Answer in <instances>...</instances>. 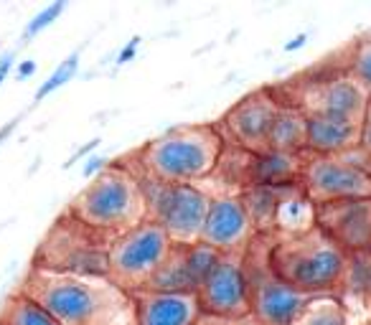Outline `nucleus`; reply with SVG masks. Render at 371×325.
<instances>
[{"mask_svg": "<svg viewBox=\"0 0 371 325\" xmlns=\"http://www.w3.org/2000/svg\"><path fill=\"white\" fill-rule=\"evenodd\" d=\"M138 46H140V36H133L130 41H127L122 49H119V53H117V67H125L127 61H133L135 59V53H138Z\"/></svg>", "mask_w": 371, "mask_h": 325, "instance_id": "26", "label": "nucleus"}, {"mask_svg": "<svg viewBox=\"0 0 371 325\" xmlns=\"http://www.w3.org/2000/svg\"><path fill=\"white\" fill-rule=\"evenodd\" d=\"M303 165L305 156L262 150L257 156H249V162H245V183L260 188H292L300 185Z\"/></svg>", "mask_w": 371, "mask_h": 325, "instance_id": "18", "label": "nucleus"}, {"mask_svg": "<svg viewBox=\"0 0 371 325\" xmlns=\"http://www.w3.org/2000/svg\"><path fill=\"white\" fill-rule=\"evenodd\" d=\"M36 61H31V59H26V61H18V69H15V79L18 81H26V79H31V76L36 74Z\"/></svg>", "mask_w": 371, "mask_h": 325, "instance_id": "29", "label": "nucleus"}, {"mask_svg": "<svg viewBox=\"0 0 371 325\" xmlns=\"http://www.w3.org/2000/svg\"><path fill=\"white\" fill-rule=\"evenodd\" d=\"M15 125H18V117H15V119H10V122H6V125L0 127V145H3V142H6L8 138H10V135H13Z\"/></svg>", "mask_w": 371, "mask_h": 325, "instance_id": "32", "label": "nucleus"}, {"mask_svg": "<svg viewBox=\"0 0 371 325\" xmlns=\"http://www.w3.org/2000/svg\"><path fill=\"white\" fill-rule=\"evenodd\" d=\"M254 234V222L239 196H219L211 199L206 226L201 244H206L219 254H245Z\"/></svg>", "mask_w": 371, "mask_h": 325, "instance_id": "13", "label": "nucleus"}, {"mask_svg": "<svg viewBox=\"0 0 371 325\" xmlns=\"http://www.w3.org/2000/svg\"><path fill=\"white\" fill-rule=\"evenodd\" d=\"M140 183L148 201V222L158 224L171 237L173 247L199 244L211 208L208 193L196 185H171L153 178H140Z\"/></svg>", "mask_w": 371, "mask_h": 325, "instance_id": "7", "label": "nucleus"}, {"mask_svg": "<svg viewBox=\"0 0 371 325\" xmlns=\"http://www.w3.org/2000/svg\"><path fill=\"white\" fill-rule=\"evenodd\" d=\"M361 148L371 156V99H369V107H366L364 119H361Z\"/></svg>", "mask_w": 371, "mask_h": 325, "instance_id": "28", "label": "nucleus"}, {"mask_svg": "<svg viewBox=\"0 0 371 325\" xmlns=\"http://www.w3.org/2000/svg\"><path fill=\"white\" fill-rule=\"evenodd\" d=\"M346 74L358 81V87L371 97V38H358L351 44L349 59H346Z\"/></svg>", "mask_w": 371, "mask_h": 325, "instance_id": "22", "label": "nucleus"}, {"mask_svg": "<svg viewBox=\"0 0 371 325\" xmlns=\"http://www.w3.org/2000/svg\"><path fill=\"white\" fill-rule=\"evenodd\" d=\"M222 325H242V323H222Z\"/></svg>", "mask_w": 371, "mask_h": 325, "instance_id": "33", "label": "nucleus"}, {"mask_svg": "<svg viewBox=\"0 0 371 325\" xmlns=\"http://www.w3.org/2000/svg\"><path fill=\"white\" fill-rule=\"evenodd\" d=\"M72 219L107 239L148 222V201L140 178L127 165L110 162L69 203Z\"/></svg>", "mask_w": 371, "mask_h": 325, "instance_id": "3", "label": "nucleus"}, {"mask_svg": "<svg viewBox=\"0 0 371 325\" xmlns=\"http://www.w3.org/2000/svg\"><path fill=\"white\" fill-rule=\"evenodd\" d=\"M199 303L206 318L224 323L252 320V285L245 254H222L199 290Z\"/></svg>", "mask_w": 371, "mask_h": 325, "instance_id": "9", "label": "nucleus"}, {"mask_svg": "<svg viewBox=\"0 0 371 325\" xmlns=\"http://www.w3.org/2000/svg\"><path fill=\"white\" fill-rule=\"evenodd\" d=\"M76 72H79V51H72L67 59L59 61V67H56L51 74H49V79L38 84L33 99H36V102H44L46 97H51L56 89H61L64 84H67V81L74 79Z\"/></svg>", "mask_w": 371, "mask_h": 325, "instance_id": "23", "label": "nucleus"}, {"mask_svg": "<svg viewBox=\"0 0 371 325\" xmlns=\"http://www.w3.org/2000/svg\"><path fill=\"white\" fill-rule=\"evenodd\" d=\"M315 226L346 254H366L371 251V199L315 206Z\"/></svg>", "mask_w": 371, "mask_h": 325, "instance_id": "14", "label": "nucleus"}, {"mask_svg": "<svg viewBox=\"0 0 371 325\" xmlns=\"http://www.w3.org/2000/svg\"><path fill=\"white\" fill-rule=\"evenodd\" d=\"M308 148V115L297 104L282 102L272 130L267 138V150L290 153V156H305Z\"/></svg>", "mask_w": 371, "mask_h": 325, "instance_id": "19", "label": "nucleus"}, {"mask_svg": "<svg viewBox=\"0 0 371 325\" xmlns=\"http://www.w3.org/2000/svg\"><path fill=\"white\" fill-rule=\"evenodd\" d=\"M219 251L206 244H193V247H173L160 272L153 277L148 290L156 292H193L199 295L206 277L211 274L214 265L219 262Z\"/></svg>", "mask_w": 371, "mask_h": 325, "instance_id": "15", "label": "nucleus"}, {"mask_svg": "<svg viewBox=\"0 0 371 325\" xmlns=\"http://www.w3.org/2000/svg\"><path fill=\"white\" fill-rule=\"evenodd\" d=\"M67 6H69L67 0H56L51 6H46L44 10H38V13L26 23V28H23V44H28L31 38H36L38 33H44L49 26H53V23L61 18V13L67 10Z\"/></svg>", "mask_w": 371, "mask_h": 325, "instance_id": "24", "label": "nucleus"}, {"mask_svg": "<svg viewBox=\"0 0 371 325\" xmlns=\"http://www.w3.org/2000/svg\"><path fill=\"white\" fill-rule=\"evenodd\" d=\"M99 142H102V140H99V138H94V140H90V142H84L82 148H79V150H74V153H72V158H69V160L64 162V168H72V165H76V162L82 160V158H87V156H90L92 150H94V148H99Z\"/></svg>", "mask_w": 371, "mask_h": 325, "instance_id": "27", "label": "nucleus"}, {"mask_svg": "<svg viewBox=\"0 0 371 325\" xmlns=\"http://www.w3.org/2000/svg\"><path fill=\"white\" fill-rule=\"evenodd\" d=\"M282 102L275 94V89H254L245 94L239 102L229 107V112L222 119V138L224 142H234L237 150H245L249 156H257L262 150H267V138L272 130L277 112Z\"/></svg>", "mask_w": 371, "mask_h": 325, "instance_id": "10", "label": "nucleus"}, {"mask_svg": "<svg viewBox=\"0 0 371 325\" xmlns=\"http://www.w3.org/2000/svg\"><path fill=\"white\" fill-rule=\"evenodd\" d=\"M369 300H371V280H369Z\"/></svg>", "mask_w": 371, "mask_h": 325, "instance_id": "34", "label": "nucleus"}, {"mask_svg": "<svg viewBox=\"0 0 371 325\" xmlns=\"http://www.w3.org/2000/svg\"><path fill=\"white\" fill-rule=\"evenodd\" d=\"M0 325H61L44 305L23 292H13L0 308Z\"/></svg>", "mask_w": 371, "mask_h": 325, "instance_id": "20", "label": "nucleus"}, {"mask_svg": "<svg viewBox=\"0 0 371 325\" xmlns=\"http://www.w3.org/2000/svg\"><path fill=\"white\" fill-rule=\"evenodd\" d=\"M361 148V122L308 115V148L305 156L338 158Z\"/></svg>", "mask_w": 371, "mask_h": 325, "instance_id": "17", "label": "nucleus"}, {"mask_svg": "<svg viewBox=\"0 0 371 325\" xmlns=\"http://www.w3.org/2000/svg\"><path fill=\"white\" fill-rule=\"evenodd\" d=\"M222 156L224 138L214 125L171 127L168 133L158 135L138 150L140 178H153L171 185H193L214 173Z\"/></svg>", "mask_w": 371, "mask_h": 325, "instance_id": "4", "label": "nucleus"}, {"mask_svg": "<svg viewBox=\"0 0 371 325\" xmlns=\"http://www.w3.org/2000/svg\"><path fill=\"white\" fill-rule=\"evenodd\" d=\"M295 325H349L346 310L336 297H313Z\"/></svg>", "mask_w": 371, "mask_h": 325, "instance_id": "21", "label": "nucleus"}, {"mask_svg": "<svg viewBox=\"0 0 371 325\" xmlns=\"http://www.w3.org/2000/svg\"><path fill=\"white\" fill-rule=\"evenodd\" d=\"M254 325H257V323H254Z\"/></svg>", "mask_w": 371, "mask_h": 325, "instance_id": "35", "label": "nucleus"}, {"mask_svg": "<svg viewBox=\"0 0 371 325\" xmlns=\"http://www.w3.org/2000/svg\"><path fill=\"white\" fill-rule=\"evenodd\" d=\"M110 165V160L107 158H102V156H90L87 160H84V168H82V173H84V178H97L99 173H102L104 168Z\"/></svg>", "mask_w": 371, "mask_h": 325, "instance_id": "25", "label": "nucleus"}, {"mask_svg": "<svg viewBox=\"0 0 371 325\" xmlns=\"http://www.w3.org/2000/svg\"><path fill=\"white\" fill-rule=\"evenodd\" d=\"M369 99L371 97L358 87V81L346 74V69H341L333 74L303 81L295 99H285V102L297 104L305 115H326V117L361 122Z\"/></svg>", "mask_w": 371, "mask_h": 325, "instance_id": "11", "label": "nucleus"}, {"mask_svg": "<svg viewBox=\"0 0 371 325\" xmlns=\"http://www.w3.org/2000/svg\"><path fill=\"white\" fill-rule=\"evenodd\" d=\"M247 274L252 285V320L257 325H295L313 297L297 292L280 280L267 265V257L257 262L247 249Z\"/></svg>", "mask_w": 371, "mask_h": 325, "instance_id": "12", "label": "nucleus"}, {"mask_svg": "<svg viewBox=\"0 0 371 325\" xmlns=\"http://www.w3.org/2000/svg\"><path fill=\"white\" fill-rule=\"evenodd\" d=\"M270 269L308 297L333 295L343 288L349 254L318 226L303 234H282L267 249Z\"/></svg>", "mask_w": 371, "mask_h": 325, "instance_id": "2", "label": "nucleus"}, {"mask_svg": "<svg viewBox=\"0 0 371 325\" xmlns=\"http://www.w3.org/2000/svg\"><path fill=\"white\" fill-rule=\"evenodd\" d=\"M300 188L313 206L371 199V156L364 148L338 158L305 156Z\"/></svg>", "mask_w": 371, "mask_h": 325, "instance_id": "8", "label": "nucleus"}, {"mask_svg": "<svg viewBox=\"0 0 371 325\" xmlns=\"http://www.w3.org/2000/svg\"><path fill=\"white\" fill-rule=\"evenodd\" d=\"M110 242L112 239L87 229L84 224L64 214L46 234L44 244L38 247L33 267L51 269V272L110 277V265H107Z\"/></svg>", "mask_w": 371, "mask_h": 325, "instance_id": "5", "label": "nucleus"}, {"mask_svg": "<svg viewBox=\"0 0 371 325\" xmlns=\"http://www.w3.org/2000/svg\"><path fill=\"white\" fill-rule=\"evenodd\" d=\"M171 249V237L158 224H140L110 242V249H107L110 280L130 295L148 290L153 277L165 265Z\"/></svg>", "mask_w": 371, "mask_h": 325, "instance_id": "6", "label": "nucleus"}, {"mask_svg": "<svg viewBox=\"0 0 371 325\" xmlns=\"http://www.w3.org/2000/svg\"><path fill=\"white\" fill-rule=\"evenodd\" d=\"M308 38H311V33L308 31H303V33H297V36H292L288 41V44L282 46V51H288V53H295V51H300L305 44H308Z\"/></svg>", "mask_w": 371, "mask_h": 325, "instance_id": "30", "label": "nucleus"}, {"mask_svg": "<svg viewBox=\"0 0 371 325\" xmlns=\"http://www.w3.org/2000/svg\"><path fill=\"white\" fill-rule=\"evenodd\" d=\"M18 292L44 305L61 325H138L133 295L110 277L51 272L31 265Z\"/></svg>", "mask_w": 371, "mask_h": 325, "instance_id": "1", "label": "nucleus"}, {"mask_svg": "<svg viewBox=\"0 0 371 325\" xmlns=\"http://www.w3.org/2000/svg\"><path fill=\"white\" fill-rule=\"evenodd\" d=\"M138 325H201L206 318L201 310L199 295L193 292H133Z\"/></svg>", "mask_w": 371, "mask_h": 325, "instance_id": "16", "label": "nucleus"}, {"mask_svg": "<svg viewBox=\"0 0 371 325\" xmlns=\"http://www.w3.org/2000/svg\"><path fill=\"white\" fill-rule=\"evenodd\" d=\"M13 61H15V53L13 51L0 53V87H3V81H6L8 74H10V69H13Z\"/></svg>", "mask_w": 371, "mask_h": 325, "instance_id": "31", "label": "nucleus"}]
</instances>
